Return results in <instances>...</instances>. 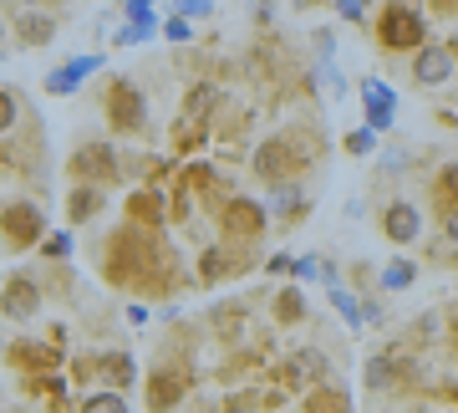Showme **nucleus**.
<instances>
[{"label":"nucleus","instance_id":"nucleus-1","mask_svg":"<svg viewBox=\"0 0 458 413\" xmlns=\"http://www.w3.org/2000/svg\"><path fill=\"white\" fill-rule=\"evenodd\" d=\"M113 255H107V271L113 281H143V286H158L168 281V250H158L164 240H148L138 230H123L107 240Z\"/></svg>","mask_w":458,"mask_h":413},{"label":"nucleus","instance_id":"nucleus-2","mask_svg":"<svg viewBox=\"0 0 458 413\" xmlns=\"http://www.w3.org/2000/svg\"><path fill=\"white\" fill-rule=\"evenodd\" d=\"M311 164H316V138H306V133H280V138L260 143V153H255V174L270 184H285L291 174H301Z\"/></svg>","mask_w":458,"mask_h":413},{"label":"nucleus","instance_id":"nucleus-3","mask_svg":"<svg viewBox=\"0 0 458 413\" xmlns=\"http://www.w3.org/2000/svg\"><path fill=\"white\" fill-rule=\"evenodd\" d=\"M377 41H382L387 51H418L423 47V16H418L412 5H403V0H393V5L382 11Z\"/></svg>","mask_w":458,"mask_h":413},{"label":"nucleus","instance_id":"nucleus-4","mask_svg":"<svg viewBox=\"0 0 458 413\" xmlns=\"http://www.w3.org/2000/svg\"><path fill=\"white\" fill-rule=\"evenodd\" d=\"M107 117H113V128H117V133H143L148 102H143V92H138L128 77H117V82L107 87Z\"/></svg>","mask_w":458,"mask_h":413},{"label":"nucleus","instance_id":"nucleus-5","mask_svg":"<svg viewBox=\"0 0 458 413\" xmlns=\"http://www.w3.org/2000/svg\"><path fill=\"white\" fill-rule=\"evenodd\" d=\"M412 82L418 87H443L454 82V51L443 41H428V47L412 51Z\"/></svg>","mask_w":458,"mask_h":413},{"label":"nucleus","instance_id":"nucleus-6","mask_svg":"<svg viewBox=\"0 0 458 413\" xmlns=\"http://www.w3.org/2000/svg\"><path fill=\"white\" fill-rule=\"evenodd\" d=\"M189 388H194V378H189L183 367H158V373L148 378V409H153V413H168V409H179Z\"/></svg>","mask_w":458,"mask_h":413},{"label":"nucleus","instance_id":"nucleus-7","mask_svg":"<svg viewBox=\"0 0 458 413\" xmlns=\"http://www.w3.org/2000/svg\"><path fill=\"white\" fill-rule=\"evenodd\" d=\"M219 225H225V235L234 240H255V235L265 230V210L255 204V199H229L225 204V215H219Z\"/></svg>","mask_w":458,"mask_h":413},{"label":"nucleus","instance_id":"nucleus-8","mask_svg":"<svg viewBox=\"0 0 458 413\" xmlns=\"http://www.w3.org/2000/svg\"><path fill=\"white\" fill-rule=\"evenodd\" d=\"M0 230L11 235V245H36L41 240V210L36 204H5L0 210Z\"/></svg>","mask_w":458,"mask_h":413},{"label":"nucleus","instance_id":"nucleus-9","mask_svg":"<svg viewBox=\"0 0 458 413\" xmlns=\"http://www.w3.org/2000/svg\"><path fill=\"white\" fill-rule=\"evenodd\" d=\"M418 230H423L418 204H408V199H393V204H387V215H382V235H387L393 245H412V240H418Z\"/></svg>","mask_w":458,"mask_h":413},{"label":"nucleus","instance_id":"nucleus-10","mask_svg":"<svg viewBox=\"0 0 458 413\" xmlns=\"http://www.w3.org/2000/svg\"><path fill=\"white\" fill-rule=\"evenodd\" d=\"M361 102H367V128H372V133L393 128V108H397V98H393V87H387V82L367 77V82H361Z\"/></svg>","mask_w":458,"mask_h":413},{"label":"nucleus","instance_id":"nucleus-11","mask_svg":"<svg viewBox=\"0 0 458 413\" xmlns=\"http://www.w3.org/2000/svg\"><path fill=\"white\" fill-rule=\"evenodd\" d=\"M72 174H77V179H113L117 174V159H113V149H107V143H87V149H77L72 153Z\"/></svg>","mask_w":458,"mask_h":413},{"label":"nucleus","instance_id":"nucleus-12","mask_svg":"<svg viewBox=\"0 0 458 413\" xmlns=\"http://www.w3.org/2000/svg\"><path fill=\"white\" fill-rule=\"evenodd\" d=\"M36 306H41V291H36L31 276H16V281L5 286V297H0V312L11 316V322H31Z\"/></svg>","mask_w":458,"mask_h":413},{"label":"nucleus","instance_id":"nucleus-13","mask_svg":"<svg viewBox=\"0 0 458 413\" xmlns=\"http://www.w3.org/2000/svg\"><path fill=\"white\" fill-rule=\"evenodd\" d=\"M98 66H102L98 56H82V62H66V66H56V72L47 77V87L56 92V98H66V92H77V87H82V77H92Z\"/></svg>","mask_w":458,"mask_h":413},{"label":"nucleus","instance_id":"nucleus-14","mask_svg":"<svg viewBox=\"0 0 458 413\" xmlns=\"http://www.w3.org/2000/svg\"><path fill=\"white\" fill-rule=\"evenodd\" d=\"M16 31H21V41H26V47H47L51 36H56V21L41 16V11H26V16L16 21Z\"/></svg>","mask_w":458,"mask_h":413},{"label":"nucleus","instance_id":"nucleus-15","mask_svg":"<svg viewBox=\"0 0 458 413\" xmlns=\"http://www.w3.org/2000/svg\"><path fill=\"white\" fill-rule=\"evenodd\" d=\"M306 413H352V398L342 388H311L306 393Z\"/></svg>","mask_w":458,"mask_h":413},{"label":"nucleus","instance_id":"nucleus-16","mask_svg":"<svg viewBox=\"0 0 458 413\" xmlns=\"http://www.w3.org/2000/svg\"><path fill=\"white\" fill-rule=\"evenodd\" d=\"M98 210H102V194L92 189V184H82V189H72V199H66V215L77 219V225H82V219H92Z\"/></svg>","mask_w":458,"mask_h":413},{"label":"nucleus","instance_id":"nucleus-17","mask_svg":"<svg viewBox=\"0 0 458 413\" xmlns=\"http://www.w3.org/2000/svg\"><path fill=\"white\" fill-rule=\"evenodd\" d=\"M276 215L280 219H301V215H306V194H301L291 179L276 184Z\"/></svg>","mask_w":458,"mask_h":413},{"label":"nucleus","instance_id":"nucleus-18","mask_svg":"<svg viewBox=\"0 0 458 413\" xmlns=\"http://www.w3.org/2000/svg\"><path fill=\"white\" fill-rule=\"evenodd\" d=\"M301 316H306V301H301V291H295V286H285V291L276 297V322H285V327H291V322H301Z\"/></svg>","mask_w":458,"mask_h":413},{"label":"nucleus","instance_id":"nucleus-19","mask_svg":"<svg viewBox=\"0 0 458 413\" xmlns=\"http://www.w3.org/2000/svg\"><path fill=\"white\" fill-rule=\"evenodd\" d=\"M403 367H397V357H372V363H367V383H372V388H387V383L403 378Z\"/></svg>","mask_w":458,"mask_h":413},{"label":"nucleus","instance_id":"nucleus-20","mask_svg":"<svg viewBox=\"0 0 458 413\" xmlns=\"http://www.w3.org/2000/svg\"><path fill=\"white\" fill-rule=\"evenodd\" d=\"M412 281H418V265L412 261H393L387 271H382V286H387V291H408Z\"/></svg>","mask_w":458,"mask_h":413},{"label":"nucleus","instance_id":"nucleus-21","mask_svg":"<svg viewBox=\"0 0 458 413\" xmlns=\"http://www.w3.org/2000/svg\"><path fill=\"white\" fill-rule=\"evenodd\" d=\"M331 306L346 316V327H361V322H367V312H361L357 301L346 297V286H331Z\"/></svg>","mask_w":458,"mask_h":413},{"label":"nucleus","instance_id":"nucleus-22","mask_svg":"<svg viewBox=\"0 0 458 413\" xmlns=\"http://www.w3.org/2000/svg\"><path fill=\"white\" fill-rule=\"evenodd\" d=\"M438 199H443V210H454L458 215V164H448L438 174Z\"/></svg>","mask_w":458,"mask_h":413},{"label":"nucleus","instance_id":"nucleus-23","mask_svg":"<svg viewBox=\"0 0 458 413\" xmlns=\"http://www.w3.org/2000/svg\"><path fill=\"white\" fill-rule=\"evenodd\" d=\"M82 413H132V409L123 403V393H92L82 403Z\"/></svg>","mask_w":458,"mask_h":413},{"label":"nucleus","instance_id":"nucleus-24","mask_svg":"<svg viewBox=\"0 0 458 413\" xmlns=\"http://www.w3.org/2000/svg\"><path fill=\"white\" fill-rule=\"evenodd\" d=\"M132 219H164V199L138 194V199H132Z\"/></svg>","mask_w":458,"mask_h":413},{"label":"nucleus","instance_id":"nucleus-25","mask_svg":"<svg viewBox=\"0 0 458 413\" xmlns=\"http://www.w3.org/2000/svg\"><path fill=\"white\" fill-rule=\"evenodd\" d=\"M107 378H113L117 393H123V383L132 378V357H107Z\"/></svg>","mask_w":458,"mask_h":413},{"label":"nucleus","instance_id":"nucleus-26","mask_svg":"<svg viewBox=\"0 0 458 413\" xmlns=\"http://www.w3.org/2000/svg\"><path fill=\"white\" fill-rule=\"evenodd\" d=\"M372 143H377V133L372 128H357L352 138H346V153H372Z\"/></svg>","mask_w":458,"mask_h":413},{"label":"nucleus","instance_id":"nucleus-27","mask_svg":"<svg viewBox=\"0 0 458 413\" xmlns=\"http://www.w3.org/2000/svg\"><path fill=\"white\" fill-rule=\"evenodd\" d=\"M11 128H16V98L0 92V133H11Z\"/></svg>","mask_w":458,"mask_h":413},{"label":"nucleus","instance_id":"nucleus-28","mask_svg":"<svg viewBox=\"0 0 458 413\" xmlns=\"http://www.w3.org/2000/svg\"><path fill=\"white\" fill-rule=\"evenodd\" d=\"M336 11H342L346 21H361L367 16V0H336Z\"/></svg>","mask_w":458,"mask_h":413},{"label":"nucleus","instance_id":"nucleus-29","mask_svg":"<svg viewBox=\"0 0 458 413\" xmlns=\"http://www.w3.org/2000/svg\"><path fill=\"white\" fill-rule=\"evenodd\" d=\"M164 31H168V41H189V16H174Z\"/></svg>","mask_w":458,"mask_h":413},{"label":"nucleus","instance_id":"nucleus-30","mask_svg":"<svg viewBox=\"0 0 458 413\" xmlns=\"http://www.w3.org/2000/svg\"><path fill=\"white\" fill-rule=\"evenodd\" d=\"M179 11H183V16H209L214 0H179Z\"/></svg>","mask_w":458,"mask_h":413},{"label":"nucleus","instance_id":"nucleus-31","mask_svg":"<svg viewBox=\"0 0 458 413\" xmlns=\"http://www.w3.org/2000/svg\"><path fill=\"white\" fill-rule=\"evenodd\" d=\"M66 250H72V240H66V235H51V240H47V255H66Z\"/></svg>","mask_w":458,"mask_h":413},{"label":"nucleus","instance_id":"nucleus-32","mask_svg":"<svg viewBox=\"0 0 458 413\" xmlns=\"http://www.w3.org/2000/svg\"><path fill=\"white\" fill-rule=\"evenodd\" d=\"M433 5H438L443 16H458V0H433Z\"/></svg>","mask_w":458,"mask_h":413},{"label":"nucleus","instance_id":"nucleus-33","mask_svg":"<svg viewBox=\"0 0 458 413\" xmlns=\"http://www.w3.org/2000/svg\"><path fill=\"white\" fill-rule=\"evenodd\" d=\"M26 5H31V11H36V5H47V0H26Z\"/></svg>","mask_w":458,"mask_h":413},{"label":"nucleus","instance_id":"nucleus-34","mask_svg":"<svg viewBox=\"0 0 458 413\" xmlns=\"http://www.w3.org/2000/svg\"><path fill=\"white\" fill-rule=\"evenodd\" d=\"M454 337H458V312H454Z\"/></svg>","mask_w":458,"mask_h":413}]
</instances>
